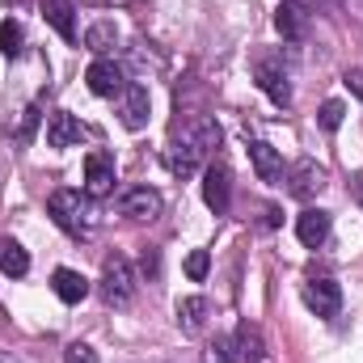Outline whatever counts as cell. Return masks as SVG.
I'll return each mask as SVG.
<instances>
[{"mask_svg": "<svg viewBox=\"0 0 363 363\" xmlns=\"http://www.w3.org/2000/svg\"><path fill=\"white\" fill-rule=\"evenodd\" d=\"M237 342H241V355L245 359H262V334H258V325H241L237 330Z\"/></svg>", "mask_w": 363, "mask_h": 363, "instance_id": "25", "label": "cell"}, {"mask_svg": "<svg viewBox=\"0 0 363 363\" xmlns=\"http://www.w3.org/2000/svg\"><path fill=\"white\" fill-rule=\"evenodd\" d=\"M342 118H347V106H342L338 97L321 101V110H317V123H321V131H325V135H334V131L342 127Z\"/></svg>", "mask_w": 363, "mask_h": 363, "instance_id": "23", "label": "cell"}, {"mask_svg": "<svg viewBox=\"0 0 363 363\" xmlns=\"http://www.w3.org/2000/svg\"><path fill=\"white\" fill-rule=\"evenodd\" d=\"M0 271L9 274V279H21V274H30V254L13 241V237H0Z\"/></svg>", "mask_w": 363, "mask_h": 363, "instance_id": "20", "label": "cell"}, {"mask_svg": "<svg viewBox=\"0 0 363 363\" xmlns=\"http://www.w3.org/2000/svg\"><path fill=\"white\" fill-rule=\"evenodd\" d=\"M262 224H267V228H279V207H267V211H262Z\"/></svg>", "mask_w": 363, "mask_h": 363, "instance_id": "29", "label": "cell"}, {"mask_svg": "<svg viewBox=\"0 0 363 363\" xmlns=\"http://www.w3.org/2000/svg\"><path fill=\"white\" fill-rule=\"evenodd\" d=\"M64 363H101V359H97V351L89 342H68L64 347Z\"/></svg>", "mask_w": 363, "mask_h": 363, "instance_id": "27", "label": "cell"}, {"mask_svg": "<svg viewBox=\"0 0 363 363\" xmlns=\"http://www.w3.org/2000/svg\"><path fill=\"white\" fill-rule=\"evenodd\" d=\"M114 157L110 152H89L85 157V194L89 199H106L114 194Z\"/></svg>", "mask_w": 363, "mask_h": 363, "instance_id": "11", "label": "cell"}, {"mask_svg": "<svg viewBox=\"0 0 363 363\" xmlns=\"http://www.w3.org/2000/svg\"><path fill=\"white\" fill-rule=\"evenodd\" d=\"M308 21H313V13H308L304 0H283V4L274 9V30H279L287 43H304V38H308Z\"/></svg>", "mask_w": 363, "mask_h": 363, "instance_id": "10", "label": "cell"}, {"mask_svg": "<svg viewBox=\"0 0 363 363\" xmlns=\"http://www.w3.org/2000/svg\"><path fill=\"white\" fill-rule=\"evenodd\" d=\"M81 140H85V123H81L77 114L55 110V114L47 118V148H72V144H81Z\"/></svg>", "mask_w": 363, "mask_h": 363, "instance_id": "13", "label": "cell"}, {"mask_svg": "<svg viewBox=\"0 0 363 363\" xmlns=\"http://www.w3.org/2000/svg\"><path fill=\"white\" fill-rule=\"evenodd\" d=\"M51 291L64 300V304H81L85 296H89V279L81 271H68V267H60V271L51 274Z\"/></svg>", "mask_w": 363, "mask_h": 363, "instance_id": "16", "label": "cell"}, {"mask_svg": "<svg viewBox=\"0 0 363 363\" xmlns=\"http://www.w3.org/2000/svg\"><path fill=\"white\" fill-rule=\"evenodd\" d=\"M207 271H211V254H207V250H194V254L186 258V274L199 283V279H207Z\"/></svg>", "mask_w": 363, "mask_h": 363, "instance_id": "26", "label": "cell"}, {"mask_svg": "<svg viewBox=\"0 0 363 363\" xmlns=\"http://www.w3.org/2000/svg\"><path fill=\"white\" fill-rule=\"evenodd\" d=\"M207 363H237L241 359V342H237V334H220L211 347H207Z\"/></svg>", "mask_w": 363, "mask_h": 363, "instance_id": "22", "label": "cell"}, {"mask_svg": "<svg viewBox=\"0 0 363 363\" xmlns=\"http://www.w3.org/2000/svg\"><path fill=\"white\" fill-rule=\"evenodd\" d=\"M97 291H101V300H106L110 308H123V304L135 300V271H131V262H127L123 254H110V258L101 262Z\"/></svg>", "mask_w": 363, "mask_h": 363, "instance_id": "3", "label": "cell"}, {"mask_svg": "<svg viewBox=\"0 0 363 363\" xmlns=\"http://www.w3.org/2000/svg\"><path fill=\"white\" fill-rule=\"evenodd\" d=\"M13 4H21V0H13Z\"/></svg>", "mask_w": 363, "mask_h": 363, "instance_id": "32", "label": "cell"}, {"mask_svg": "<svg viewBox=\"0 0 363 363\" xmlns=\"http://www.w3.org/2000/svg\"><path fill=\"white\" fill-rule=\"evenodd\" d=\"M148 114H152L148 85L127 81V89H123V127H127V131H144V127H148Z\"/></svg>", "mask_w": 363, "mask_h": 363, "instance_id": "12", "label": "cell"}, {"mask_svg": "<svg viewBox=\"0 0 363 363\" xmlns=\"http://www.w3.org/2000/svg\"><path fill=\"white\" fill-rule=\"evenodd\" d=\"M38 123H43V110L38 106H26L21 110V123H17V131H13V140L26 148V144H34V131H38Z\"/></svg>", "mask_w": 363, "mask_h": 363, "instance_id": "24", "label": "cell"}, {"mask_svg": "<svg viewBox=\"0 0 363 363\" xmlns=\"http://www.w3.org/2000/svg\"><path fill=\"white\" fill-rule=\"evenodd\" d=\"M157 267H161V258H157V254H144V271L157 274Z\"/></svg>", "mask_w": 363, "mask_h": 363, "instance_id": "30", "label": "cell"}, {"mask_svg": "<svg viewBox=\"0 0 363 363\" xmlns=\"http://www.w3.org/2000/svg\"><path fill=\"white\" fill-rule=\"evenodd\" d=\"M21 47H26V30H21V21L4 17V21H0V55H4V60H17Z\"/></svg>", "mask_w": 363, "mask_h": 363, "instance_id": "21", "label": "cell"}, {"mask_svg": "<svg viewBox=\"0 0 363 363\" xmlns=\"http://www.w3.org/2000/svg\"><path fill=\"white\" fill-rule=\"evenodd\" d=\"M47 211H51V220H55L68 237H89L93 228H97V211H93L89 194H81V190H68V186L51 190Z\"/></svg>", "mask_w": 363, "mask_h": 363, "instance_id": "2", "label": "cell"}, {"mask_svg": "<svg viewBox=\"0 0 363 363\" xmlns=\"http://www.w3.org/2000/svg\"><path fill=\"white\" fill-rule=\"evenodd\" d=\"M203 325H207V300L203 296H182L178 300V330L182 334H203Z\"/></svg>", "mask_w": 363, "mask_h": 363, "instance_id": "18", "label": "cell"}, {"mask_svg": "<svg viewBox=\"0 0 363 363\" xmlns=\"http://www.w3.org/2000/svg\"><path fill=\"white\" fill-rule=\"evenodd\" d=\"M300 296H304V304L317 313V317H338V308H342V287L330 279V274H313V279H304V287H300Z\"/></svg>", "mask_w": 363, "mask_h": 363, "instance_id": "4", "label": "cell"}, {"mask_svg": "<svg viewBox=\"0 0 363 363\" xmlns=\"http://www.w3.org/2000/svg\"><path fill=\"white\" fill-rule=\"evenodd\" d=\"M85 47H89V51H97V55L114 51V47H118V26H114L110 17H97L89 30H85Z\"/></svg>", "mask_w": 363, "mask_h": 363, "instance_id": "19", "label": "cell"}, {"mask_svg": "<svg viewBox=\"0 0 363 363\" xmlns=\"http://www.w3.org/2000/svg\"><path fill=\"white\" fill-rule=\"evenodd\" d=\"M118 211H123L127 220H135V224H152V220L165 211V199H161V190H152V186H131V190H123Z\"/></svg>", "mask_w": 363, "mask_h": 363, "instance_id": "5", "label": "cell"}, {"mask_svg": "<svg viewBox=\"0 0 363 363\" xmlns=\"http://www.w3.org/2000/svg\"><path fill=\"white\" fill-rule=\"evenodd\" d=\"M283 182H287V194H291V199H313V194L325 190V169H321L313 157H304V161H296V165L283 174Z\"/></svg>", "mask_w": 363, "mask_h": 363, "instance_id": "6", "label": "cell"}, {"mask_svg": "<svg viewBox=\"0 0 363 363\" xmlns=\"http://www.w3.org/2000/svg\"><path fill=\"white\" fill-rule=\"evenodd\" d=\"M342 85L351 89V97H359V101H363V72H347V77H342Z\"/></svg>", "mask_w": 363, "mask_h": 363, "instance_id": "28", "label": "cell"}, {"mask_svg": "<svg viewBox=\"0 0 363 363\" xmlns=\"http://www.w3.org/2000/svg\"><path fill=\"white\" fill-rule=\"evenodd\" d=\"M0 363H21V359H17L13 351H0Z\"/></svg>", "mask_w": 363, "mask_h": 363, "instance_id": "31", "label": "cell"}, {"mask_svg": "<svg viewBox=\"0 0 363 363\" xmlns=\"http://www.w3.org/2000/svg\"><path fill=\"white\" fill-rule=\"evenodd\" d=\"M296 237H300V245L321 250L325 237H330V211H321V207H304V211L296 216Z\"/></svg>", "mask_w": 363, "mask_h": 363, "instance_id": "14", "label": "cell"}, {"mask_svg": "<svg viewBox=\"0 0 363 363\" xmlns=\"http://www.w3.org/2000/svg\"><path fill=\"white\" fill-rule=\"evenodd\" d=\"M72 0H43V17L51 21V30L68 43H77V21H72Z\"/></svg>", "mask_w": 363, "mask_h": 363, "instance_id": "17", "label": "cell"}, {"mask_svg": "<svg viewBox=\"0 0 363 363\" xmlns=\"http://www.w3.org/2000/svg\"><path fill=\"white\" fill-rule=\"evenodd\" d=\"M250 161H254L258 182H267V186H283V157H279V148H274V144L254 140V144H250Z\"/></svg>", "mask_w": 363, "mask_h": 363, "instance_id": "15", "label": "cell"}, {"mask_svg": "<svg viewBox=\"0 0 363 363\" xmlns=\"http://www.w3.org/2000/svg\"><path fill=\"white\" fill-rule=\"evenodd\" d=\"M203 203L216 211V216H224L228 207H233V174H228V165H207L203 169Z\"/></svg>", "mask_w": 363, "mask_h": 363, "instance_id": "7", "label": "cell"}, {"mask_svg": "<svg viewBox=\"0 0 363 363\" xmlns=\"http://www.w3.org/2000/svg\"><path fill=\"white\" fill-rule=\"evenodd\" d=\"M254 77H258V89L267 93L279 110H283V106H291V77H287V68H283L279 60H258Z\"/></svg>", "mask_w": 363, "mask_h": 363, "instance_id": "9", "label": "cell"}, {"mask_svg": "<svg viewBox=\"0 0 363 363\" xmlns=\"http://www.w3.org/2000/svg\"><path fill=\"white\" fill-rule=\"evenodd\" d=\"M85 81H89V93H97V97H123V89H127V68L114 64V60H93Z\"/></svg>", "mask_w": 363, "mask_h": 363, "instance_id": "8", "label": "cell"}, {"mask_svg": "<svg viewBox=\"0 0 363 363\" xmlns=\"http://www.w3.org/2000/svg\"><path fill=\"white\" fill-rule=\"evenodd\" d=\"M338 4H347V0H338Z\"/></svg>", "mask_w": 363, "mask_h": 363, "instance_id": "33", "label": "cell"}, {"mask_svg": "<svg viewBox=\"0 0 363 363\" xmlns=\"http://www.w3.org/2000/svg\"><path fill=\"white\" fill-rule=\"evenodd\" d=\"M220 148V123L216 118H190L186 127L174 131L169 148H165V165L174 178H194L203 169V161Z\"/></svg>", "mask_w": 363, "mask_h": 363, "instance_id": "1", "label": "cell"}]
</instances>
